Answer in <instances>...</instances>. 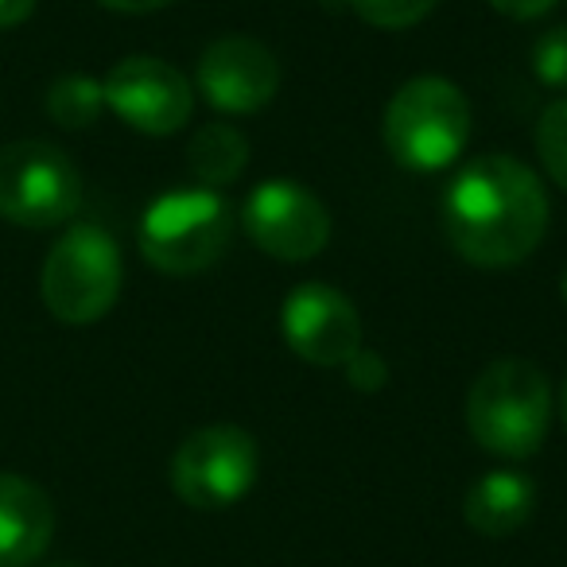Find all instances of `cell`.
<instances>
[{
  "label": "cell",
  "instance_id": "obj_7",
  "mask_svg": "<svg viewBox=\"0 0 567 567\" xmlns=\"http://www.w3.org/2000/svg\"><path fill=\"white\" fill-rule=\"evenodd\" d=\"M260 474V451L245 427L210 424L190 432L172 458V489L190 509H229Z\"/></svg>",
  "mask_w": 567,
  "mask_h": 567
},
{
  "label": "cell",
  "instance_id": "obj_20",
  "mask_svg": "<svg viewBox=\"0 0 567 567\" xmlns=\"http://www.w3.org/2000/svg\"><path fill=\"white\" fill-rule=\"evenodd\" d=\"M502 17H513V20H536L544 12L556 9V0H489Z\"/></svg>",
  "mask_w": 567,
  "mask_h": 567
},
{
  "label": "cell",
  "instance_id": "obj_5",
  "mask_svg": "<svg viewBox=\"0 0 567 567\" xmlns=\"http://www.w3.org/2000/svg\"><path fill=\"white\" fill-rule=\"evenodd\" d=\"M229 234H234V210L221 190H172L144 210L141 252L156 272L195 276L226 252Z\"/></svg>",
  "mask_w": 567,
  "mask_h": 567
},
{
  "label": "cell",
  "instance_id": "obj_6",
  "mask_svg": "<svg viewBox=\"0 0 567 567\" xmlns=\"http://www.w3.org/2000/svg\"><path fill=\"white\" fill-rule=\"evenodd\" d=\"M82 175L66 152L48 141H17L0 148V218L24 229H51L74 218Z\"/></svg>",
  "mask_w": 567,
  "mask_h": 567
},
{
  "label": "cell",
  "instance_id": "obj_16",
  "mask_svg": "<svg viewBox=\"0 0 567 567\" xmlns=\"http://www.w3.org/2000/svg\"><path fill=\"white\" fill-rule=\"evenodd\" d=\"M536 152L556 187L567 190V97L551 102L536 121Z\"/></svg>",
  "mask_w": 567,
  "mask_h": 567
},
{
  "label": "cell",
  "instance_id": "obj_11",
  "mask_svg": "<svg viewBox=\"0 0 567 567\" xmlns=\"http://www.w3.org/2000/svg\"><path fill=\"white\" fill-rule=\"evenodd\" d=\"M198 94L229 117H249L265 110L280 90V63L265 43L249 35L214 40L198 59Z\"/></svg>",
  "mask_w": 567,
  "mask_h": 567
},
{
  "label": "cell",
  "instance_id": "obj_24",
  "mask_svg": "<svg viewBox=\"0 0 567 567\" xmlns=\"http://www.w3.org/2000/svg\"><path fill=\"white\" fill-rule=\"evenodd\" d=\"M559 292H564V303H567V272H564V280H559Z\"/></svg>",
  "mask_w": 567,
  "mask_h": 567
},
{
  "label": "cell",
  "instance_id": "obj_1",
  "mask_svg": "<svg viewBox=\"0 0 567 567\" xmlns=\"http://www.w3.org/2000/svg\"><path fill=\"white\" fill-rule=\"evenodd\" d=\"M443 229L451 249L478 268L520 265L548 229V195L528 164L513 156H478L443 195Z\"/></svg>",
  "mask_w": 567,
  "mask_h": 567
},
{
  "label": "cell",
  "instance_id": "obj_25",
  "mask_svg": "<svg viewBox=\"0 0 567 567\" xmlns=\"http://www.w3.org/2000/svg\"><path fill=\"white\" fill-rule=\"evenodd\" d=\"M51 567H79V564H51Z\"/></svg>",
  "mask_w": 567,
  "mask_h": 567
},
{
  "label": "cell",
  "instance_id": "obj_23",
  "mask_svg": "<svg viewBox=\"0 0 567 567\" xmlns=\"http://www.w3.org/2000/svg\"><path fill=\"white\" fill-rule=\"evenodd\" d=\"M559 412H564V424H567V381H564V393H559Z\"/></svg>",
  "mask_w": 567,
  "mask_h": 567
},
{
  "label": "cell",
  "instance_id": "obj_15",
  "mask_svg": "<svg viewBox=\"0 0 567 567\" xmlns=\"http://www.w3.org/2000/svg\"><path fill=\"white\" fill-rule=\"evenodd\" d=\"M105 110V86L90 74H66L48 90V113L63 128H90Z\"/></svg>",
  "mask_w": 567,
  "mask_h": 567
},
{
  "label": "cell",
  "instance_id": "obj_22",
  "mask_svg": "<svg viewBox=\"0 0 567 567\" xmlns=\"http://www.w3.org/2000/svg\"><path fill=\"white\" fill-rule=\"evenodd\" d=\"M105 9L113 12H128V17H141V12H156V9H167L172 0H97Z\"/></svg>",
  "mask_w": 567,
  "mask_h": 567
},
{
  "label": "cell",
  "instance_id": "obj_21",
  "mask_svg": "<svg viewBox=\"0 0 567 567\" xmlns=\"http://www.w3.org/2000/svg\"><path fill=\"white\" fill-rule=\"evenodd\" d=\"M32 12H35V0H0V32L24 24Z\"/></svg>",
  "mask_w": 567,
  "mask_h": 567
},
{
  "label": "cell",
  "instance_id": "obj_18",
  "mask_svg": "<svg viewBox=\"0 0 567 567\" xmlns=\"http://www.w3.org/2000/svg\"><path fill=\"white\" fill-rule=\"evenodd\" d=\"M533 74L551 90H567V24L548 28L533 43Z\"/></svg>",
  "mask_w": 567,
  "mask_h": 567
},
{
  "label": "cell",
  "instance_id": "obj_14",
  "mask_svg": "<svg viewBox=\"0 0 567 567\" xmlns=\"http://www.w3.org/2000/svg\"><path fill=\"white\" fill-rule=\"evenodd\" d=\"M245 164H249V141L229 121H210V125H203L190 136L187 167L206 190H221L229 183H237Z\"/></svg>",
  "mask_w": 567,
  "mask_h": 567
},
{
  "label": "cell",
  "instance_id": "obj_17",
  "mask_svg": "<svg viewBox=\"0 0 567 567\" xmlns=\"http://www.w3.org/2000/svg\"><path fill=\"white\" fill-rule=\"evenodd\" d=\"M347 4L365 24L385 28V32H401V28H412L432 17V9L440 0H347Z\"/></svg>",
  "mask_w": 567,
  "mask_h": 567
},
{
  "label": "cell",
  "instance_id": "obj_10",
  "mask_svg": "<svg viewBox=\"0 0 567 567\" xmlns=\"http://www.w3.org/2000/svg\"><path fill=\"white\" fill-rule=\"evenodd\" d=\"M284 342L311 365H347L362 350L358 308L331 284L308 280L288 292L280 311Z\"/></svg>",
  "mask_w": 567,
  "mask_h": 567
},
{
  "label": "cell",
  "instance_id": "obj_9",
  "mask_svg": "<svg viewBox=\"0 0 567 567\" xmlns=\"http://www.w3.org/2000/svg\"><path fill=\"white\" fill-rule=\"evenodd\" d=\"M105 105L125 121L128 128L148 136H172L190 121L195 90L172 63L156 55H128L110 71Z\"/></svg>",
  "mask_w": 567,
  "mask_h": 567
},
{
  "label": "cell",
  "instance_id": "obj_2",
  "mask_svg": "<svg viewBox=\"0 0 567 567\" xmlns=\"http://www.w3.org/2000/svg\"><path fill=\"white\" fill-rule=\"evenodd\" d=\"M551 424V385L540 365L502 358L486 365L466 396L474 443L497 458H528L544 447Z\"/></svg>",
  "mask_w": 567,
  "mask_h": 567
},
{
  "label": "cell",
  "instance_id": "obj_13",
  "mask_svg": "<svg viewBox=\"0 0 567 567\" xmlns=\"http://www.w3.org/2000/svg\"><path fill=\"white\" fill-rule=\"evenodd\" d=\"M536 509V482L520 471H489L466 489V525L474 533L489 536V540H502L513 536L517 528L528 525Z\"/></svg>",
  "mask_w": 567,
  "mask_h": 567
},
{
  "label": "cell",
  "instance_id": "obj_8",
  "mask_svg": "<svg viewBox=\"0 0 567 567\" xmlns=\"http://www.w3.org/2000/svg\"><path fill=\"white\" fill-rule=\"evenodd\" d=\"M241 226L276 260H311L331 241L327 206L296 179H265L241 206Z\"/></svg>",
  "mask_w": 567,
  "mask_h": 567
},
{
  "label": "cell",
  "instance_id": "obj_4",
  "mask_svg": "<svg viewBox=\"0 0 567 567\" xmlns=\"http://www.w3.org/2000/svg\"><path fill=\"white\" fill-rule=\"evenodd\" d=\"M121 249L102 226H71L43 260L40 292L59 323L86 327L110 316L121 296Z\"/></svg>",
  "mask_w": 567,
  "mask_h": 567
},
{
  "label": "cell",
  "instance_id": "obj_19",
  "mask_svg": "<svg viewBox=\"0 0 567 567\" xmlns=\"http://www.w3.org/2000/svg\"><path fill=\"white\" fill-rule=\"evenodd\" d=\"M347 381H350L354 389H362V393H378V389L389 381L385 358L373 354V350H358V354L347 362Z\"/></svg>",
  "mask_w": 567,
  "mask_h": 567
},
{
  "label": "cell",
  "instance_id": "obj_12",
  "mask_svg": "<svg viewBox=\"0 0 567 567\" xmlns=\"http://www.w3.org/2000/svg\"><path fill=\"white\" fill-rule=\"evenodd\" d=\"M55 536V505L35 482L0 474V567H32Z\"/></svg>",
  "mask_w": 567,
  "mask_h": 567
},
{
  "label": "cell",
  "instance_id": "obj_3",
  "mask_svg": "<svg viewBox=\"0 0 567 567\" xmlns=\"http://www.w3.org/2000/svg\"><path fill=\"white\" fill-rule=\"evenodd\" d=\"M389 156L409 172H443L471 141V102L447 79H409L385 105Z\"/></svg>",
  "mask_w": 567,
  "mask_h": 567
}]
</instances>
